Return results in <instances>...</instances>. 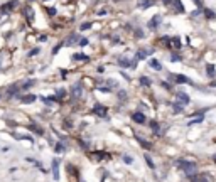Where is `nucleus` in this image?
<instances>
[{"instance_id":"1","label":"nucleus","mask_w":216,"mask_h":182,"mask_svg":"<svg viewBox=\"0 0 216 182\" xmlns=\"http://www.w3.org/2000/svg\"><path fill=\"white\" fill-rule=\"evenodd\" d=\"M177 164H179V167L184 170V174H186L187 177H194V175H196L198 165L194 164V162H191V160H179Z\"/></svg>"},{"instance_id":"2","label":"nucleus","mask_w":216,"mask_h":182,"mask_svg":"<svg viewBox=\"0 0 216 182\" xmlns=\"http://www.w3.org/2000/svg\"><path fill=\"white\" fill-rule=\"evenodd\" d=\"M17 5H19L17 0H10V2H7L5 5H2V7H0V17H2L3 14H9V12H12V10L17 7Z\"/></svg>"},{"instance_id":"3","label":"nucleus","mask_w":216,"mask_h":182,"mask_svg":"<svg viewBox=\"0 0 216 182\" xmlns=\"http://www.w3.org/2000/svg\"><path fill=\"white\" fill-rule=\"evenodd\" d=\"M81 94H83V88H81L79 84H73L71 86V96L73 98H74V100H79Z\"/></svg>"},{"instance_id":"4","label":"nucleus","mask_w":216,"mask_h":182,"mask_svg":"<svg viewBox=\"0 0 216 182\" xmlns=\"http://www.w3.org/2000/svg\"><path fill=\"white\" fill-rule=\"evenodd\" d=\"M53 175H54V181H59V160L57 159L53 160Z\"/></svg>"},{"instance_id":"5","label":"nucleus","mask_w":216,"mask_h":182,"mask_svg":"<svg viewBox=\"0 0 216 182\" xmlns=\"http://www.w3.org/2000/svg\"><path fill=\"white\" fill-rule=\"evenodd\" d=\"M93 113H96L98 116H107V108H105L103 105H95Z\"/></svg>"},{"instance_id":"6","label":"nucleus","mask_w":216,"mask_h":182,"mask_svg":"<svg viewBox=\"0 0 216 182\" xmlns=\"http://www.w3.org/2000/svg\"><path fill=\"white\" fill-rule=\"evenodd\" d=\"M176 96H177V98H179V103H181V105H182V106H184V105H187V103H189V96H187V94H186V93H182V91H179V93H177V94H176Z\"/></svg>"},{"instance_id":"7","label":"nucleus","mask_w":216,"mask_h":182,"mask_svg":"<svg viewBox=\"0 0 216 182\" xmlns=\"http://www.w3.org/2000/svg\"><path fill=\"white\" fill-rule=\"evenodd\" d=\"M78 41H79V37L76 36V34H71V36L64 41V44H66V46H73V44H74V42H78Z\"/></svg>"},{"instance_id":"8","label":"nucleus","mask_w":216,"mask_h":182,"mask_svg":"<svg viewBox=\"0 0 216 182\" xmlns=\"http://www.w3.org/2000/svg\"><path fill=\"white\" fill-rule=\"evenodd\" d=\"M152 51H145V49H139L137 51V56H135V59H145L147 56L150 54Z\"/></svg>"},{"instance_id":"9","label":"nucleus","mask_w":216,"mask_h":182,"mask_svg":"<svg viewBox=\"0 0 216 182\" xmlns=\"http://www.w3.org/2000/svg\"><path fill=\"white\" fill-rule=\"evenodd\" d=\"M171 5L174 7V10H176V12H184V7H182L181 0H172V3H171Z\"/></svg>"},{"instance_id":"10","label":"nucleus","mask_w":216,"mask_h":182,"mask_svg":"<svg viewBox=\"0 0 216 182\" xmlns=\"http://www.w3.org/2000/svg\"><path fill=\"white\" fill-rule=\"evenodd\" d=\"M132 118H133V122H137V123H144V122H145V116L142 115V113H139V111H137V113H133V115H132Z\"/></svg>"},{"instance_id":"11","label":"nucleus","mask_w":216,"mask_h":182,"mask_svg":"<svg viewBox=\"0 0 216 182\" xmlns=\"http://www.w3.org/2000/svg\"><path fill=\"white\" fill-rule=\"evenodd\" d=\"M34 101H36V96L34 94H25L22 98V103H34Z\"/></svg>"},{"instance_id":"12","label":"nucleus","mask_w":216,"mask_h":182,"mask_svg":"<svg viewBox=\"0 0 216 182\" xmlns=\"http://www.w3.org/2000/svg\"><path fill=\"white\" fill-rule=\"evenodd\" d=\"M118 64L123 66V68H128V66H132V61H128L127 57H120V59H118Z\"/></svg>"},{"instance_id":"13","label":"nucleus","mask_w":216,"mask_h":182,"mask_svg":"<svg viewBox=\"0 0 216 182\" xmlns=\"http://www.w3.org/2000/svg\"><path fill=\"white\" fill-rule=\"evenodd\" d=\"M172 79H174L176 83H191L186 76H172Z\"/></svg>"},{"instance_id":"14","label":"nucleus","mask_w":216,"mask_h":182,"mask_svg":"<svg viewBox=\"0 0 216 182\" xmlns=\"http://www.w3.org/2000/svg\"><path fill=\"white\" fill-rule=\"evenodd\" d=\"M24 12H25V15L29 17V20H34V10H32V9H31L29 5L25 7V10H24Z\"/></svg>"},{"instance_id":"15","label":"nucleus","mask_w":216,"mask_h":182,"mask_svg":"<svg viewBox=\"0 0 216 182\" xmlns=\"http://www.w3.org/2000/svg\"><path fill=\"white\" fill-rule=\"evenodd\" d=\"M74 61H88V56L86 54H73Z\"/></svg>"},{"instance_id":"16","label":"nucleus","mask_w":216,"mask_h":182,"mask_svg":"<svg viewBox=\"0 0 216 182\" xmlns=\"http://www.w3.org/2000/svg\"><path fill=\"white\" fill-rule=\"evenodd\" d=\"M159 22H161V17H159V15H155V17H152V20H150V24H149V25H150V27H157V25H159Z\"/></svg>"},{"instance_id":"17","label":"nucleus","mask_w":216,"mask_h":182,"mask_svg":"<svg viewBox=\"0 0 216 182\" xmlns=\"http://www.w3.org/2000/svg\"><path fill=\"white\" fill-rule=\"evenodd\" d=\"M150 128H152V132H155L157 135L161 133V128H159V123H157V122H150Z\"/></svg>"},{"instance_id":"18","label":"nucleus","mask_w":216,"mask_h":182,"mask_svg":"<svg viewBox=\"0 0 216 182\" xmlns=\"http://www.w3.org/2000/svg\"><path fill=\"white\" fill-rule=\"evenodd\" d=\"M137 140H139V143H140V145L144 147V148H150V143H149V142H145L144 138H140V137H137Z\"/></svg>"},{"instance_id":"19","label":"nucleus","mask_w":216,"mask_h":182,"mask_svg":"<svg viewBox=\"0 0 216 182\" xmlns=\"http://www.w3.org/2000/svg\"><path fill=\"white\" fill-rule=\"evenodd\" d=\"M29 130H32V132H36L37 135H42V128H37L36 125H29Z\"/></svg>"},{"instance_id":"20","label":"nucleus","mask_w":216,"mask_h":182,"mask_svg":"<svg viewBox=\"0 0 216 182\" xmlns=\"http://www.w3.org/2000/svg\"><path fill=\"white\" fill-rule=\"evenodd\" d=\"M206 71H208V76H215V66L213 64H208Z\"/></svg>"},{"instance_id":"21","label":"nucleus","mask_w":216,"mask_h":182,"mask_svg":"<svg viewBox=\"0 0 216 182\" xmlns=\"http://www.w3.org/2000/svg\"><path fill=\"white\" fill-rule=\"evenodd\" d=\"M152 5V0H144V2H140V7L142 9H147V7H150Z\"/></svg>"},{"instance_id":"22","label":"nucleus","mask_w":216,"mask_h":182,"mask_svg":"<svg viewBox=\"0 0 216 182\" xmlns=\"http://www.w3.org/2000/svg\"><path fill=\"white\" fill-rule=\"evenodd\" d=\"M140 83H142L144 86H150V79H149V78H145V76L140 78Z\"/></svg>"},{"instance_id":"23","label":"nucleus","mask_w":216,"mask_h":182,"mask_svg":"<svg viewBox=\"0 0 216 182\" xmlns=\"http://www.w3.org/2000/svg\"><path fill=\"white\" fill-rule=\"evenodd\" d=\"M150 66H152V68H155V69H162V66L157 62V61H155V59H152V61H150Z\"/></svg>"},{"instance_id":"24","label":"nucleus","mask_w":216,"mask_h":182,"mask_svg":"<svg viewBox=\"0 0 216 182\" xmlns=\"http://www.w3.org/2000/svg\"><path fill=\"white\" fill-rule=\"evenodd\" d=\"M145 162L149 164V167H150V169H155V165H154V162H152V159H150L149 155H145Z\"/></svg>"},{"instance_id":"25","label":"nucleus","mask_w":216,"mask_h":182,"mask_svg":"<svg viewBox=\"0 0 216 182\" xmlns=\"http://www.w3.org/2000/svg\"><path fill=\"white\" fill-rule=\"evenodd\" d=\"M15 93H19V86L14 84V86H10V88H9V94H15Z\"/></svg>"},{"instance_id":"26","label":"nucleus","mask_w":216,"mask_h":182,"mask_svg":"<svg viewBox=\"0 0 216 182\" xmlns=\"http://www.w3.org/2000/svg\"><path fill=\"white\" fill-rule=\"evenodd\" d=\"M78 44H79V46L83 47V46H86V44H88V39H86V37H79V41H78Z\"/></svg>"},{"instance_id":"27","label":"nucleus","mask_w":216,"mask_h":182,"mask_svg":"<svg viewBox=\"0 0 216 182\" xmlns=\"http://www.w3.org/2000/svg\"><path fill=\"white\" fill-rule=\"evenodd\" d=\"M172 44H174V47H176V49H179V47H181V41L177 39V37H174V39H172Z\"/></svg>"},{"instance_id":"28","label":"nucleus","mask_w":216,"mask_h":182,"mask_svg":"<svg viewBox=\"0 0 216 182\" xmlns=\"http://www.w3.org/2000/svg\"><path fill=\"white\" fill-rule=\"evenodd\" d=\"M193 182H208L206 177H196V179H193Z\"/></svg>"},{"instance_id":"29","label":"nucleus","mask_w":216,"mask_h":182,"mask_svg":"<svg viewBox=\"0 0 216 182\" xmlns=\"http://www.w3.org/2000/svg\"><path fill=\"white\" fill-rule=\"evenodd\" d=\"M32 84H34V81H27V83H25V84H24L22 88H24V90H29V88H31Z\"/></svg>"},{"instance_id":"30","label":"nucleus","mask_w":216,"mask_h":182,"mask_svg":"<svg viewBox=\"0 0 216 182\" xmlns=\"http://www.w3.org/2000/svg\"><path fill=\"white\" fill-rule=\"evenodd\" d=\"M174 111L176 113H181L182 111V105H174Z\"/></svg>"},{"instance_id":"31","label":"nucleus","mask_w":216,"mask_h":182,"mask_svg":"<svg viewBox=\"0 0 216 182\" xmlns=\"http://www.w3.org/2000/svg\"><path fill=\"white\" fill-rule=\"evenodd\" d=\"M91 27V24H83V25H81V31H86V29H90Z\"/></svg>"},{"instance_id":"32","label":"nucleus","mask_w":216,"mask_h":182,"mask_svg":"<svg viewBox=\"0 0 216 182\" xmlns=\"http://www.w3.org/2000/svg\"><path fill=\"white\" fill-rule=\"evenodd\" d=\"M123 160H125L127 164H132V159H130V157H127V155L123 157Z\"/></svg>"},{"instance_id":"33","label":"nucleus","mask_w":216,"mask_h":182,"mask_svg":"<svg viewBox=\"0 0 216 182\" xmlns=\"http://www.w3.org/2000/svg\"><path fill=\"white\" fill-rule=\"evenodd\" d=\"M172 61H181V57L177 54H172Z\"/></svg>"},{"instance_id":"34","label":"nucleus","mask_w":216,"mask_h":182,"mask_svg":"<svg viewBox=\"0 0 216 182\" xmlns=\"http://www.w3.org/2000/svg\"><path fill=\"white\" fill-rule=\"evenodd\" d=\"M56 150H57V152H63V145H59V143H57V145H56Z\"/></svg>"},{"instance_id":"35","label":"nucleus","mask_w":216,"mask_h":182,"mask_svg":"<svg viewBox=\"0 0 216 182\" xmlns=\"http://www.w3.org/2000/svg\"><path fill=\"white\" fill-rule=\"evenodd\" d=\"M162 2H164L165 5H171V3H172V0H162Z\"/></svg>"},{"instance_id":"36","label":"nucleus","mask_w":216,"mask_h":182,"mask_svg":"<svg viewBox=\"0 0 216 182\" xmlns=\"http://www.w3.org/2000/svg\"><path fill=\"white\" fill-rule=\"evenodd\" d=\"M0 96H2V94H0Z\"/></svg>"}]
</instances>
